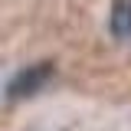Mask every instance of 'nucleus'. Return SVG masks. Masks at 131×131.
Listing matches in <instances>:
<instances>
[{"label": "nucleus", "instance_id": "f257e3e1", "mask_svg": "<svg viewBox=\"0 0 131 131\" xmlns=\"http://www.w3.org/2000/svg\"><path fill=\"white\" fill-rule=\"evenodd\" d=\"M49 75H52V62H33V66H26L23 72H16L13 79H10V85H7V98L16 102V98L36 95V92L49 82Z\"/></svg>", "mask_w": 131, "mask_h": 131}, {"label": "nucleus", "instance_id": "f03ea898", "mask_svg": "<svg viewBox=\"0 0 131 131\" xmlns=\"http://www.w3.org/2000/svg\"><path fill=\"white\" fill-rule=\"evenodd\" d=\"M108 30L118 39H131V0H112V16Z\"/></svg>", "mask_w": 131, "mask_h": 131}]
</instances>
